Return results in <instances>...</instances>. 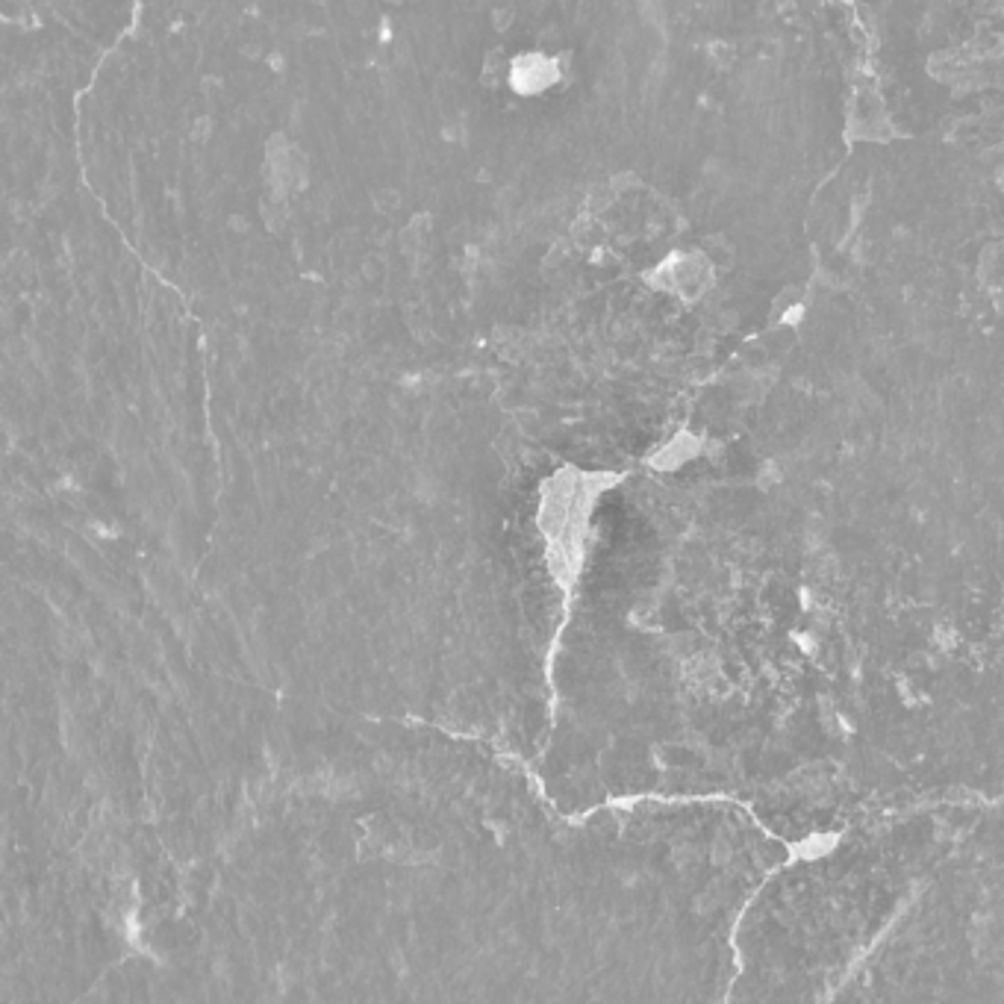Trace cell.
<instances>
[{
  "instance_id": "cell-1",
  "label": "cell",
  "mask_w": 1004,
  "mask_h": 1004,
  "mask_svg": "<svg viewBox=\"0 0 1004 1004\" xmlns=\"http://www.w3.org/2000/svg\"><path fill=\"white\" fill-rule=\"evenodd\" d=\"M507 74H510L507 77L510 89H516L519 95H539L551 83H557L560 68H557V59H551L545 53H522L510 62Z\"/></svg>"
}]
</instances>
